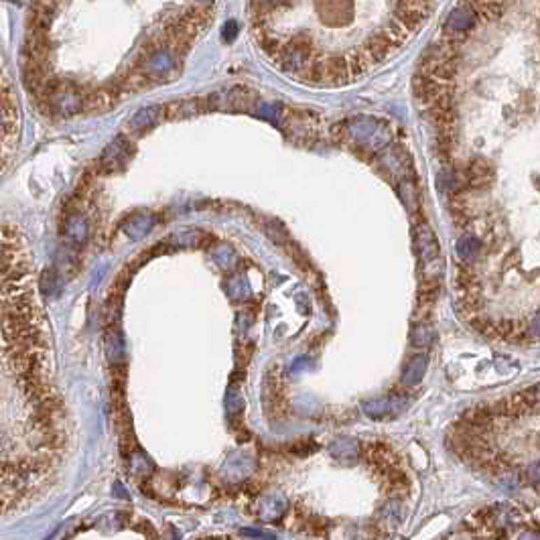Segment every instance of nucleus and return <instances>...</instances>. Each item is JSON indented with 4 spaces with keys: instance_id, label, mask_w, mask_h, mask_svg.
Masks as SVG:
<instances>
[{
    "instance_id": "8",
    "label": "nucleus",
    "mask_w": 540,
    "mask_h": 540,
    "mask_svg": "<svg viewBox=\"0 0 540 540\" xmlns=\"http://www.w3.org/2000/svg\"><path fill=\"white\" fill-rule=\"evenodd\" d=\"M479 240H476L474 236H463V238H459V242L455 244V252H457V256L461 260H471L476 254L479 252Z\"/></svg>"
},
{
    "instance_id": "6",
    "label": "nucleus",
    "mask_w": 540,
    "mask_h": 540,
    "mask_svg": "<svg viewBox=\"0 0 540 540\" xmlns=\"http://www.w3.org/2000/svg\"><path fill=\"white\" fill-rule=\"evenodd\" d=\"M427 366H429V360L427 355H415L411 357V362L406 364L404 372H402V384L406 386H416L425 374H427Z\"/></svg>"
},
{
    "instance_id": "9",
    "label": "nucleus",
    "mask_w": 540,
    "mask_h": 540,
    "mask_svg": "<svg viewBox=\"0 0 540 540\" xmlns=\"http://www.w3.org/2000/svg\"><path fill=\"white\" fill-rule=\"evenodd\" d=\"M185 17H187L189 21L193 22L199 31H204L208 24H211V10H209L208 6H193V8H189L187 13H185Z\"/></svg>"
},
{
    "instance_id": "4",
    "label": "nucleus",
    "mask_w": 540,
    "mask_h": 540,
    "mask_svg": "<svg viewBox=\"0 0 540 540\" xmlns=\"http://www.w3.org/2000/svg\"><path fill=\"white\" fill-rule=\"evenodd\" d=\"M408 406V398L404 395L388 396V398H374V400H366L362 404V411L372 418L388 415V413H402Z\"/></svg>"
},
{
    "instance_id": "13",
    "label": "nucleus",
    "mask_w": 540,
    "mask_h": 540,
    "mask_svg": "<svg viewBox=\"0 0 540 540\" xmlns=\"http://www.w3.org/2000/svg\"><path fill=\"white\" fill-rule=\"evenodd\" d=\"M236 35H238V24L234 21H228L224 24V29H222V39L226 43L234 41L236 39Z\"/></svg>"
},
{
    "instance_id": "11",
    "label": "nucleus",
    "mask_w": 540,
    "mask_h": 540,
    "mask_svg": "<svg viewBox=\"0 0 540 540\" xmlns=\"http://www.w3.org/2000/svg\"><path fill=\"white\" fill-rule=\"evenodd\" d=\"M524 337H526V341L540 339V311L530 315V317L524 321Z\"/></svg>"
},
{
    "instance_id": "1",
    "label": "nucleus",
    "mask_w": 540,
    "mask_h": 540,
    "mask_svg": "<svg viewBox=\"0 0 540 540\" xmlns=\"http://www.w3.org/2000/svg\"><path fill=\"white\" fill-rule=\"evenodd\" d=\"M65 447V408L33 258L21 234L0 224V516L41 496Z\"/></svg>"
},
{
    "instance_id": "5",
    "label": "nucleus",
    "mask_w": 540,
    "mask_h": 540,
    "mask_svg": "<svg viewBox=\"0 0 540 540\" xmlns=\"http://www.w3.org/2000/svg\"><path fill=\"white\" fill-rule=\"evenodd\" d=\"M329 451H332L333 457L343 461V463H353L355 459L360 457V445H357V441H353L350 436L337 439Z\"/></svg>"
},
{
    "instance_id": "7",
    "label": "nucleus",
    "mask_w": 540,
    "mask_h": 540,
    "mask_svg": "<svg viewBox=\"0 0 540 540\" xmlns=\"http://www.w3.org/2000/svg\"><path fill=\"white\" fill-rule=\"evenodd\" d=\"M416 246H418L422 258H425L427 262L439 258V246H436L435 236H433V232L427 228V226H420V228L416 229Z\"/></svg>"
},
{
    "instance_id": "3",
    "label": "nucleus",
    "mask_w": 540,
    "mask_h": 540,
    "mask_svg": "<svg viewBox=\"0 0 540 540\" xmlns=\"http://www.w3.org/2000/svg\"><path fill=\"white\" fill-rule=\"evenodd\" d=\"M346 128H348V134L364 146L380 148L388 141V132L382 128L378 120H372V118H357V120H352Z\"/></svg>"
},
{
    "instance_id": "2",
    "label": "nucleus",
    "mask_w": 540,
    "mask_h": 540,
    "mask_svg": "<svg viewBox=\"0 0 540 540\" xmlns=\"http://www.w3.org/2000/svg\"><path fill=\"white\" fill-rule=\"evenodd\" d=\"M478 21V8L474 2L465 0L463 4H459L457 8H453L447 17V21L443 24V31L447 35V41L457 47L461 39H465L469 35V31L476 27Z\"/></svg>"
},
{
    "instance_id": "14",
    "label": "nucleus",
    "mask_w": 540,
    "mask_h": 540,
    "mask_svg": "<svg viewBox=\"0 0 540 540\" xmlns=\"http://www.w3.org/2000/svg\"><path fill=\"white\" fill-rule=\"evenodd\" d=\"M8 2H19V0H8Z\"/></svg>"
},
{
    "instance_id": "12",
    "label": "nucleus",
    "mask_w": 540,
    "mask_h": 540,
    "mask_svg": "<svg viewBox=\"0 0 540 540\" xmlns=\"http://www.w3.org/2000/svg\"><path fill=\"white\" fill-rule=\"evenodd\" d=\"M526 478H528V481H530L537 490H540V461H534V463L526 469Z\"/></svg>"
},
{
    "instance_id": "10",
    "label": "nucleus",
    "mask_w": 540,
    "mask_h": 540,
    "mask_svg": "<svg viewBox=\"0 0 540 540\" xmlns=\"http://www.w3.org/2000/svg\"><path fill=\"white\" fill-rule=\"evenodd\" d=\"M431 341H433V332L427 325H418V327H415V332L411 333V343L418 350L429 348Z\"/></svg>"
}]
</instances>
